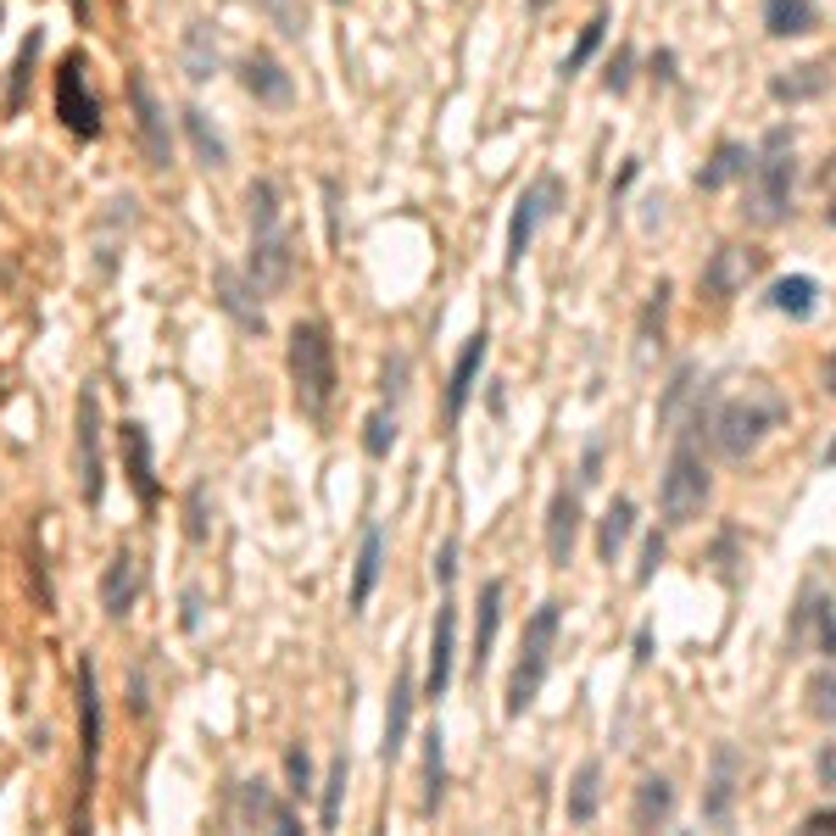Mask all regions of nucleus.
I'll list each match as a JSON object with an SVG mask.
<instances>
[{"instance_id": "aec40b11", "label": "nucleus", "mask_w": 836, "mask_h": 836, "mask_svg": "<svg viewBox=\"0 0 836 836\" xmlns=\"http://www.w3.org/2000/svg\"><path fill=\"white\" fill-rule=\"evenodd\" d=\"M490 358V329H474L463 340V352L452 363V379H447V424H458L469 413V397H474V385H480V368Z\"/></svg>"}, {"instance_id": "a878e982", "label": "nucleus", "mask_w": 836, "mask_h": 836, "mask_svg": "<svg viewBox=\"0 0 836 836\" xmlns=\"http://www.w3.org/2000/svg\"><path fill=\"white\" fill-rule=\"evenodd\" d=\"M134 597H140V564H134V553H112V564L101 574V614L123 619L134 608Z\"/></svg>"}, {"instance_id": "a211bd4d", "label": "nucleus", "mask_w": 836, "mask_h": 836, "mask_svg": "<svg viewBox=\"0 0 836 836\" xmlns=\"http://www.w3.org/2000/svg\"><path fill=\"white\" fill-rule=\"evenodd\" d=\"M759 274V252H753V245H719V252L703 263V290H708V296H742V290H748V279Z\"/></svg>"}, {"instance_id": "5701e85b", "label": "nucleus", "mask_w": 836, "mask_h": 836, "mask_svg": "<svg viewBox=\"0 0 836 836\" xmlns=\"http://www.w3.org/2000/svg\"><path fill=\"white\" fill-rule=\"evenodd\" d=\"M675 820V786L664 775H642L635 780V798H630V825L635 831H658Z\"/></svg>"}, {"instance_id": "4468645a", "label": "nucleus", "mask_w": 836, "mask_h": 836, "mask_svg": "<svg viewBox=\"0 0 836 836\" xmlns=\"http://www.w3.org/2000/svg\"><path fill=\"white\" fill-rule=\"evenodd\" d=\"M786 642L798 653H820V658H836V603L831 597H803V608L786 625Z\"/></svg>"}, {"instance_id": "864d4df0", "label": "nucleus", "mask_w": 836, "mask_h": 836, "mask_svg": "<svg viewBox=\"0 0 836 836\" xmlns=\"http://www.w3.org/2000/svg\"><path fill=\"white\" fill-rule=\"evenodd\" d=\"M653 78H658V84H675V51H658V57H653Z\"/></svg>"}, {"instance_id": "a18cd8bd", "label": "nucleus", "mask_w": 836, "mask_h": 836, "mask_svg": "<svg viewBox=\"0 0 836 836\" xmlns=\"http://www.w3.org/2000/svg\"><path fill=\"white\" fill-rule=\"evenodd\" d=\"M207 485H190V541H207Z\"/></svg>"}, {"instance_id": "5fc2aeb1", "label": "nucleus", "mask_w": 836, "mask_h": 836, "mask_svg": "<svg viewBox=\"0 0 836 836\" xmlns=\"http://www.w3.org/2000/svg\"><path fill=\"white\" fill-rule=\"evenodd\" d=\"M653 658V630L642 625V630H635V664H647Z\"/></svg>"}, {"instance_id": "473e14b6", "label": "nucleus", "mask_w": 836, "mask_h": 836, "mask_svg": "<svg viewBox=\"0 0 836 836\" xmlns=\"http://www.w3.org/2000/svg\"><path fill=\"white\" fill-rule=\"evenodd\" d=\"M179 123H184V134H190V145H195V162H202V168H223V162H229V145H223V134L207 123L202 107H184Z\"/></svg>"}, {"instance_id": "72a5a7b5", "label": "nucleus", "mask_w": 836, "mask_h": 836, "mask_svg": "<svg viewBox=\"0 0 836 836\" xmlns=\"http://www.w3.org/2000/svg\"><path fill=\"white\" fill-rule=\"evenodd\" d=\"M440 798H447V736H440V725H429L424 730V814H435Z\"/></svg>"}, {"instance_id": "bb28decb", "label": "nucleus", "mask_w": 836, "mask_h": 836, "mask_svg": "<svg viewBox=\"0 0 836 836\" xmlns=\"http://www.w3.org/2000/svg\"><path fill=\"white\" fill-rule=\"evenodd\" d=\"M603 809V759H585L569 780V798H564V820L569 825H592Z\"/></svg>"}, {"instance_id": "c9c22d12", "label": "nucleus", "mask_w": 836, "mask_h": 836, "mask_svg": "<svg viewBox=\"0 0 836 836\" xmlns=\"http://www.w3.org/2000/svg\"><path fill=\"white\" fill-rule=\"evenodd\" d=\"M603 39H608V12H597L592 23H585V28H580V39H574V51L564 57V68H558V73H564V78H574V73L585 68V62H592V57L603 51Z\"/></svg>"}, {"instance_id": "423d86ee", "label": "nucleus", "mask_w": 836, "mask_h": 836, "mask_svg": "<svg viewBox=\"0 0 836 836\" xmlns=\"http://www.w3.org/2000/svg\"><path fill=\"white\" fill-rule=\"evenodd\" d=\"M558 625H564V603H541L530 619H524V642H519V664L508 675V698H502V714L519 719L535 692L547 686V669H553V642H558Z\"/></svg>"}, {"instance_id": "f257e3e1", "label": "nucleus", "mask_w": 836, "mask_h": 836, "mask_svg": "<svg viewBox=\"0 0 836 836\" xmlns=\"http://www.w3.org/2000/svg\"><path fill=\"white\" fill-rule=\"evenodd\" d=\"M780 419H786V397L770 379H748L742 390H730L725 402L708 408V440L725 463H748L780 429Z\"/></svg>"}, {"instance_id": "58836bf2", "label": "nucleus", "mask_w": 836, "mask_h": 836, "mask_svg": "<svg viewBox=\"0 0 836 836\" xmlns=\"http://www.w3.org/2000/svg\"><path fill=\"white\" fill-rule=\"evenodd\" d=\"M284 792L290 798H307L313 792V759H307V748H284Z\"/></svg>"}, {"instance_id": "2f4dec72", "label": "nucleus", "mask_w": 836, "mask_h": 836, "mask_svg": "<svg viewBox=\"0 0 836 836\" xmlns=\"http://www.w3.org/2000/svg\"><path fill=\"white\" fill-rule=\"evenodd\" d=\"M630 530H635V502H630V497H614L608 513H603V524H597V558H603V564H619Z\"/></svg>"}, {"instance_id": "8fccbe9b", "label": "nucleus", "mask_w": 836, "mask_h": 836, "mask_svg": "<svg viewBox=\"0 0 836 836\" xmlns=\"http://www.w3.org/2000/svg\"><path fill=\"white\" fill-rule=\"evenodd\" d=\"M402 374H408V358H390L385 363V397H397V390H402Z\"/></svg>"}, {"instance_id": "dca6fc26", "label": "nucleus", "mask_w": 836, "mask_h": 836, "mask_svg": "<svg viewBox=\"0 0 836 836\" xmlns=\"http://www.w3.org/2000/svg\"><path fill=\"white\" fill-rule=\"evenodd\" d=\"M213 296H218V307L245 329V335H263L268 329V313H263V302H257V284H252V274H234V268H213Z\"/></svg>"}, {"instance_id": "c85d7f7f", "label": "nucleus", "mask_w": 836, "mask_h": 836, "mask_svg": "<svg viewBox=\"0 0 836 836\" xmlns=\"http://www.w3.org/2000/svg\"><path fill=\"white\" fill-rule=\"evenodd\" d=\"M753 173V152L742 140H719L714 145V157L698 168V190H725V184H736V179H748Z\"/></svg>"}, {"instance_id": "c03bdc74", "label": "nucleus", "mask_w": 836, "mask_h": 836, "mask_svg": "<svg viewBox=\"0 0 836 836\" xmlns=\"http://www.w3.org/2000/svg\"><path fill=\"white\" fill-rule=\"evenodd\" d=\"M664 313H669V284L658 279L653 302H647V313H642V340H647V347H653V335H664Z\"/></svg>"}, {"instance_id": "f704fd0d", "label": "nucleus", "mask_w": 836, "mask_h": 836, "mask_svg": "<svg viewBox=\"0 0 836 836\" xmlns=\"http://www.w3.org/2000/svg\"><path fill=\"white\" fill-rule=\"evenodd\" d=\"M184 73H190L195 84H207V78L218 73V39H213L207 23H190V28H184Z\"/></svg>"}, {"instance_id": "cd10ccee", "label": "nucleus", "mask_w": 836, "mask_h": 836, "mask_svg": "<svg viewBox=\"0 0 836 836\" xmlns=\"http://www.w3.org/2000/svg\"><path fill=\"white\" fill-rule=\"evenodd\" d=\"M820 28L814 0H764V34L770 39H809Z\"/></svg>"}, {"instance_id": "13d9d810", "label": "nucleus", "mask_w": 836, "mask_h": 836, "mask_svg": "<svg viewBox=\"0 0 836 836\" xmlns=\"http://www.w3.org/2000/svg\"><path fill=\"white\" fill-rule=\"evenodd\" d=\"M825 218H831V229H836V202H831V213H825Z\"/></svg>"}, {"instance_id": "0eeeda50", "label": "nucleus", "mask_w": 836, "mask_h": 836, "mask_svg": "<svg viewBox=\"0 0 836 836\" xmlns=\"http://www.w3.org/2000/svg\"><path fill=\"white\" fill-rule=\"evenodd\" d=\"M101 435H107L101 397L84 385L78 402H73V452H78V497L89 508H101V497H107V452H101Z\"/></svg>"}, {"instance_id": "9d476101", "label": "nucleus", "mask_w": 836, "mask_h": 836, "mask_svg": "<svg viewBox=\"0 0 836 836\" xmlns=\"http://www.w3.org/2000/svg\"><path fill=\"white\" fill-rule=\"evenodd\" d=\"M129 107H134V134L145 145V162L168 168L173 162V129H168V112H162V101H157V89H152L145 73L129 78Z\"/></svg>"}, {"instance_id": "1a4fd4ad", "label": "nucleus", "mask_w": 836, "mask_h": 836, "mask_svg": "<svg viewBox=\"0 0 836 836\" xmlns=\"http://www.w3.org/2000/svg\"><path fill=\"white\" fill-rule=\"evenodd\" d=\"M57 118H62L78 140H95V134H101V101H95V89H89L84 51H68L62 68H57Z\"/></svg>"}, {"instance_id": "09e8293b", "label": "nucleus", "mask_w": 836, "mask_h": 836, "mask_svg": "<svg viewBox=\"0 0 836 836\" xmlns=\"http://www.w3.org/2000/svg\"><path fill=\"white\" fill-rule=\"evenodd\" d=\"M597 469H603V440H592V447H585V458H580V480H585V485L603 480Z\"/></svg>"}, {"instance_id": "ddd939ff", "label": "nucleus", "mask_w": 836, "mask_h": 836, "mask_svg": "<svg viewBox=\"0 0 836 836\" xmlns=\"http://www.w3.org/2000/svg\"><path fill=\"white\" fill-rule=\"evenodd\" d=\"M240 84H245V95H252L257 107H268V112H284L290 101H296V78H290L284 62L268 57V51H252V57L240 62Z\"/></svg>"}, {"instance_id": "6ab92c4d", "label": "nucleus", "mask_w": 836, "mask_h": 836, "mask_svg": "<svg viewBox=\"0 0 836 836\" xmlns=\"http://www.w3.org/2000/svg\"><path fill=\"white\" fill-rule=\"evenodd\" d=\"M736 786H742V748H736V742H719V748H714V770H708V792H703V820H708V825H725V820H730Z\"/></svg>"}, {"instance_id": "4d7b16f0", "label": "nucleus", "mask_w": 836, "mask_h": 836, "mask_svg": "<svg viewBox=\"0 0 836 836\" xmlns=\"http://www.w3.org/2000/svg\"><path fill=\"white\" fill-rule=\"evenodd\" d=\"M524 12H530V17H541V12H553V0H524Z\"/></svg>"}, {"instance_id": "393cba45", "label": "nucleus", "mask_w": 836, "mask_h": 836, "mask_svg": "<svg viewBox=\"0 0 836 836\" xmlns=\"http://www.w3.org/2000/svg\"><path fill=\"white\" fill-rule=\"evenodd\" d=\"M379 574H385V524H368L363 530V547H358V564H352V614L368 608Z\"/></svg>"}, {"instance_id": "ea45409f", "label": "nucleus", "mask_w": 836, "mask_h": 836, "mask_svg": "<svg viewBox=\"0 0 836 836\" xmlns=\"http://www.w3.org/2000/svg\"><path fill=\"white\" fill-rule=\"evenodd\" d=\"M809 708H814V719L836 725V675H831V669L809 680Z\"/></svg>"}, {"instance_id": "f03ea898", "label": "nucleus", "mask_w": 836, "mask_h": 836, "mask_svg": "<svg viewBox=\"0 0 836 836\" xmlns=\"http://www.w3.org/2000/svg\"><path fill=\"white\" fill-rule=\"evenodd\" d=\"M792 190H798V152H792V129H770L759 157H753V173H748V195H742V218L753 229H775L792 213Z\"/></svg>"}, {"instance_id": "412c9836", "label": "nucleus", "mask_w": 836, "mask_h": 836, "mask_svg": "<svg viewBox=\"0 0 836 836\" xmlns=\"http://www.w3.org/2000/svg\"><path fill=\"white\" fill-rule=\"evenodd\" d=\"M413 703H419V686H413V669L402 664L397 669V686H390V703H385V742H379L385 759H402L408 725H413Z\"/></svg>"}, {"instance_id": "9b49d317", "label": "nucleus", "mask_w": 836, "mask_h": 836, "mask_svg": "<svg viewBox=\"0 0 836 836\" xmlns=\"http://www.w3.org/2000/svg\"><path fill=\"white\" fill-rule=\"evenodd\" d=\"M234 820H240V825H268V831H279V836H296V831H302V814L290 809L284 798H274L268 780H240V786H234Z\"/></svg>"}, {"instance_id": "79ce46f5", "label": "nucleus", "mask_w": 836, "mask_h": 836, "mask_svg": "<svg viewBox=\"0 0 836 836\" xmlns=\"http://www.w3.org/2000/svg\"><path fill=\"white\" fill-rule=\"evenodd\" d=\"M664 553H669V541H664V530H647V541H642V564H635V585H653V574H658Z\"/></svg>"}, {"instance_id": "6e6552de", "label": "nucleus", "mask_w": 836, "mask_h": 836, "mask_svg": "<svg viewBox=\"0 0 836 836\" xmlns=\"http://www.w3.org/2000/svg\"><path fill=\"white\" fill-rule=\"evenodd\" d=\"M564 207V179L558 173H541L519 202H513V218H508V252H502V268L513 274L519 263H524V252H530V240H535V229H541V218H553Z\"/></svg>"}, {"instance_id": "49530a36", "label": "nucleus", "mask_w": 836, "mask_h": 836, "mask_svg": "<svg viewBox=\"0 0 836 836\" xmlns=\"http://www.w3.org/2000/svg\"><path fill=\"white\" fill-rule=\"evenodd\" d=\"M814 775H820V786H825V792H836V736H831V742L814 753Z\"/></svg>"}, {"instance_id": "2eb2a0df", "label": "nucleus", "mask_w": 836, "mask_h": 836, "mask_svg": "<svg viewBox=\"0 0 836 836\" xmlns=\"http://www.w3.org/2000/svg\"><path fill=\"white\" fill-rule=\"evenodd\" d=\"M580 524H585V513H580V490L558 485V490H553V502H547V558H553V569H569V564H574Z\"/></svg>"}, {"instance_id": "37998d69", "label": "nucleus", "mask_w": 836, "mask_h": 836, "mask_svg": "<svg viewBox=\"0 0 836 836\" xmlns=\"http://www.w3.org/2000/svg\"><path fill=\"white\" fill-rule=\"evenodd\" d=\"M263 12H268V17L279 23V34H290V39H302V34H307V17L290 7V0H263Z\"/></svg>"}, {"instance_id": "4be33fe9", "label": "nucleus", "mask_w": 836, "mask_h": 836, "mask_svg": "<svg viewBox=\"0 0 836 836\" xmlns=\"http://www.w3.org/2000/svg\"><path fill=\"white\" fill-rule=\"evenodd\" d=\"M78 708H84V786L95 780V764H101V680H95V664H78Z\"/></svg>"}, {"instance_id": "4c0bfd02", "label": "nucleus", "mask_w": 836, "mask_h": 836, "mask_svg": "<svg viewBox=\"0 0 836 836\" xmlns=\"http://www.w3.org/2000/svg\"><path fill=\"white\" fill-rule=\"evenodd\" d=\"M340 798H347V759H335L324 775V798H318V825L335 831L340 825Z\"/></svg>"}, {"instance_id": "f3484780", "label": "nucleus", "mask_w": 836, "mask_h": 836, "mask_svg": "<svg viewBox=\"0 0 836 836\" xmlns=\"http://www.w3.org/2000/svg\"><path fill=\"white\" fill-rule=\"evenodd\" d=\"M452 658H458V608L440 603L435 608V630H429V675H424V698L440 703L452 686Z\"/></svg>"}, {"instance_id": "de8ad7c7", "label": "nucleus", "mask_w": 836, "mask_h": 836, "mask_svg": "<svg viewBox=\"0 0 836 836\" xmlns=\"http://www.w3.org/2000/svg\"><path fill=\"white\" fill-rule=\"evenodd\" d=\"M452 574H458V535L440 541V558H435V580L440 585H452Z\"/></svg>"}, {"instance_id": "c756f323", "label": "nucleus", "mask_w": 836, "mask_h": 836, "mask_svg": "<svg viewBox=\"0 0 836 836\" xmlns=\"http://www.w3.org/2000/svg\"><path fill=\"white\" fill-rule=\"evenodd\" d=\"M502 597H508V585H502V580H485V585H480V614H474V675L485 669L490 647H497V625H502Z\"/></svg>"}, {"instance_id": "3c124183", "label": "nucleus", "mask_w": 836, "mask_h": 836, "mask_svg": "<svg viewBox=\"0 0 836 836\" xmlns=\"http://www.w3.org/2000/svg\"><path fill=\"white\" fill-rule=\"evenodd\" d=\"M184 630H202V592L195 585L184 592Z\"/></svg>"}, {"instance_id": "7c9ffc66", "label": "nucleus", "mask_w": 836, "mask_h": 836, "mask_svg": "<svg viewBox=\"0 0 836 836\" xmlns=\"http://www.w3.org/2000/svg\"><path fill=\"white\" fill-rule=\"evenodd\" d=\"M770 307L803 324V318H814V307H820V284H814L809 274H786V279L770 284Z\"/></svg>"}, {"instance_id": "f8f14e48", "label": "nucleus", "mask_w": 836, "mask_h": 836, "mask_svg": "<svg viewBox=\"0 0 836 836\" xmlns=\"http://www.w3.org/2000/svg\"><path fill=\"white\" fill-rule=\"evenodd\" d=\"M118 447H123V474H129V485H134L140 508H157V452H152V429H145L140 419H123Z\"/></svg>"}, {"instance_id": "b1692460", "label": "nucleus", "mask_w": 836, "mask_h": 836, "mask_svg": "<svg viewBox=\"0 0 836 836\" xmlns=\"http://www.w3.org/2000/svg\"><path fill=\"white\" fill-rule=\"evenodd\" d=\"M831 89V68L825 62H798V68H786L770 78V95L780 107H803V101H820V95Z\"/></svg>"}, {"instance_id": "e433bc0d", "label": "nucleus", "mask_w": 836, "mask_h": 836, "mask_svg": "<svg viewBox=\"0 0 836 836\" xmlns=\"http://www.w3.org/2000/svg\"><path fill=\"white\" fill-rule=\"evenodd\" d=\"M390 447H397V413L390 408H374L363 419V452L368 458H390Z\"/></svg>"}, {"instance_id": "20e7f679", "label": "nucleus", "mask_w": 836, "mask_h": 836, "mask_svg": "<svg viewBox=\"0 0 836 836\" xmlns=\"http://www.w3.org/2000/svg\"><path fill=\"white\" fill-rule=\"evenodd\" d=\"M714 502V474L698 452V424H686L675 452L664 463V480H658V513H664V530H686L698 524Z\"/></svg>"}, {"instance_id": "6e6d98bb", "label": "nucleus", "mask_w": 836, "mask_h": 836, "mask_svg": "<svg viewBox=\"0 0 836 836\" xmlns=\"http://www.w3.org/2000/svg\"><path fill=\"white\" fill-rule=\"evenodd\" d=\"M820 385H825V397H836V352L820 363Z\"/></svg>"}, {"instance_id": "a19ab883", "label": "nucleus", "mask_w": 836, "mask_h": 836, "mask_svg": "<svg viewBox=\"0 0 836 836\" xmlns=\"http://www.w3.org/2000/svg\"><path fill=\"white\" fill-rule=\"evenodd\" d=\"M630 78H635V45H619L614 62H608V73H603V89H608V95H625Z\"/></svg>"}, {"instance_id": "603ef678", "label": "nucleus", "mask_w": 836, "mask_h": 836, "mask_svg": "<svg viewBox=\"0 0 836 836\" xmlns=\"http://www.w3.org/2000/svg\"><path fill=\"white\" fill-rule=\"evenodd\" d=\"M803 831H836V803H831V809H814V814H803Z\"/></svg>"}, {"instance_id": "39448f33", "label": "nucleus", "mask_w": 836, "mask_h": 836, "mask_svg": "<svg viewBox=\"0 0 836 836\" xmlns=\"http://www.w3.org/2000/svg\"><path fill=\"white\" fill-rule=\"evenodd\" d=\"M284 368H290V390H296V408L307 419H324L329 402H335V335L324 318H307L290 329V347H284Z\"/></svg>"}, {"instance_id": "7ed1b4c3", "label": "nucleus", "mask_w": 836, "mask_h": 836, "mask_svg": "<svg viewBox=\"0 0 836 836\" xmlns=\"http://www.w3.org/2000/svg\"><path fill=\"white\" fill-rule=\"evenodd\" d=\"M245 207H252V263H245V274H252L257 290H284L290 274H296V245H290V229H284L279 184L274 179H252Z\"/></svg>"}, {"instance_id": "bf43d9fd", "label": "nucleus", "mask_w": 836, "mask_h": 836, "mask_svg": "<svg viewBox=\"0 0 836 836\" xmlns=\"http://www.w3.org/2000/svg\"><path fill=\"white\" fill-rule=\"evenodd\" d=\"M329 7H347V0H329Z\"/></svg>"}]
</instances>
